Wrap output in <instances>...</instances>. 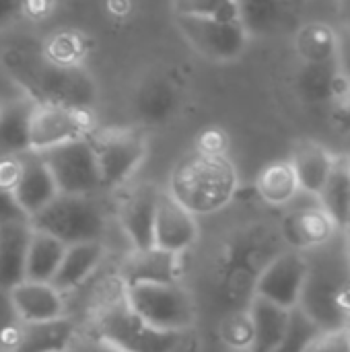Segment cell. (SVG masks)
Wrapping results in <instances>:
<instances>
[{
	"mask_svg": "<svg viewBox=\"0 0 350 352\" xmlns=\"http://www.w3.org/2000/svg\"><path fill=\"white\" fill-rule=\"evenodd\" d=\"M0 68L31 103L95 109L99 87L85 66H66L50 60L35 45H6L0 52Z\"/></svg>",
	"mask_w": 350,
	"mask_h": 352,
	"instance_id": "6da1fadb",
	"label": "cell"
},
{
	"mask_svg": "<svg viewBox=\"0 0 350 352\" xmlns=\"http://www.w3.org/2000/svg\"><path fill=\"white\" fill-rule=\"evenodd\" d=\"M307 280L299 309L320 330L342 328L350 314V250L347 231H338L328 243L303 252Z\"/></svg>",
	"mask_w": 350,
	"mask_h": 352,
	"instance_id": "7a4b0ae2",
	"label": "cell"
},
{
	"mask_svg": "<svg viewBox=\"0 0 350 352\" xmlns=\"http://www.w3.org/2000/svg\"><path fill=\"white\" fill-rule=\"evenodd\" d=\"M239 190V173L227 155L200 148L184 155L169 175L167 192L196 217L227 208Z\"/></svg>",
	"mask_w": 350,
	"mask_h": 352,
	"instance_id": "3957f363",
	"label": "cell"
},
{
	"mask_svg": "<svg viewBox=\"0 0 350 352\" xmlns=\"http://www.w3.org/2000/svg\"><path fill=\"white\" fill-rule=\"evenodd\" d=\"M93 332L120 352H171L186 334L163 332L144 322L126 301L124 285L93 318Z\"/></svg>",
	"mask_w": 350,
	"mask_h": 352,
	"instance_id": "277c9868",
	"label": "cell"
},
{
	"mask_svg": "<svg viewBox=\"0 0 350 352\" xmlns=\"http://www.w3.org/2000/svg\"><path fill=\"white\" fill-rule=\"evenodd\" d=\"M29 223L33 229L50 233L66 245L103 241L107 231V217L97 196L58 194Z\"/></svg>",
	"mask_w": 350,
	"mask_h": 352,
	"instance_id": "5b68a950",
	"label": "cell"
},
{
	"mask_svg": "<svg viewBox=\"0 0 350 352\" xmlns=\"http://www.w3.org/2000/svg\"><path fill=\"white\" fill-rule=\"evenodd\" d=\"M186 80L169 66H149L132 85L130 111L136 126L157 128L173 122L186 107Z\"/></svg>",
	"mask_w": 350,
	"mask_h": 352,
	"instance_id": "8992f818",
	"label": "cell"
},
{
	"mask_svg": "<svg viewBox=\"0 0 350 352\" xmlns=\"http://www.w3.org/2000/svg\"><path fill=\"white\" fill-rule=\"evenodd\" d=\"M103 190L130 184L149 155V136L142 126H109L91 134Z\"/></svg>",
	"mask_w": 350,
	"mask_h": 352,
	"instance_id": "52a82bcc",
	"label": "cell"
},
{
	"mask_svg": "<svg viewBox=\"0 0 350 352\" xmlns=\"http://www.w3.org/2000/svg\"><path fill=\"white\" fill-rule=\"evenodd\" d=\"M128 305L153 328L188 334L196 322V305L184 285H132L124 287Z\"/></svg>",
	"mask_w": 350,
	"mask_h": 352,
	"instance_id": "ba28073f",
	"label": "cell"
},
{
	"mask_svg": "<svg viewBox=\"0 0 350 352\" xmlns=\"http://www.w3.org/2000/svg\"><path fill=\"white\" fill-rule=\"evenodd\" d=\"M175 27L198 56L215 64L237 62L252 43V35L241 21L175 14Z\"/></svg>",
	"mask_w": 350,
	"mask_h": 352,
	"instance_id": "9c48e42d",
	"label": "cell"
},
{
	"mask_svg": "<svg viewBox=\"0 0 350 352\" xmlns=\"http://www.w3.org/2000/svg\"><path fill=\"white\" fill-rule=\"evenodd\" d=\"M39 155L50 167L60 194L99 196L103 192V179L91 136L50 148Z\"/></svg>",
	"mask_w": 350,
	"mask_h": 352,
	"instance_id": "30bf717a",
	"label": "cell"
},
{
	"mask_svg": "<svg viewBox=\"0 0 350 352\" xmlns=\"http://www.w3.org/2000/svg\"><path fill=\"white\" fill-rule=\"evenodd\" d=\"M93 132L95 116L91 109L33 103L29 120V148L33 153H45L50 148L89 138Z\"/></svg>",
	"mask_w": 350,
	"mask_h": 352,
	"instance_id": "8fae6325",
	"label": "cell"
},
{
	"mask_svg": "<svg viewBox=\"0 0 350 352\" xmlns=\"http://www.w3.org/2000/svg\"><path fill=\"white\" fill-rule=\"evenodd\" d=\"M307 280V258L303 252L287 250L276 254L258 274L254 297H262L289 311L301 305Z\"/></svg>",
	"mask_w": 350,
	"mask_h": 352,
	"instance_id": "7c38bea8",
	"label": "cell"
},
{
	"mask_svg": "<svg viewBox=\"0 0 350 352\" xmlns=\"http://www.w3.org/2000/svg\"><path fill=\"white\" fill-rule=\"evenodd\" d=\"M161 194L163 188L155 184H136L118 200L116 217L132 250L155 248V223Z\"/></svg>",
	"mask_w": 350,
	"mask_h": 352,
	"instance_id": "4fadbf2b",
	"label": "cell"
},
{
	"mask_svg": "<svg viewBox=\"0 0 350 352\" xmlns=\"http://www.w3.org/2000/svg\"><path fill=\"white\" fill-rule=\"evenodd\" d=\"M338 231L342 229L330 217V212L320 204V198L314 200L311 204L289 210L281 221L283 241L295 252L316 250L328 243L330 239H334Z\"/></svg>",
	"mask_w": 350,
	"mask_h": 352,
	"instance_id": "5bb4252c",
	"label": "cell"
},
{
	"mask_svg": "<svg viewBox=\"0 0 350 352\" xmlns=\"http://www.w3.org/2000/svg\"><path fill=\"white\" fill-rule=\"evenodd\" d=\"M340 60L332 62H297L291 74V87L303 105H332L344 87Z\"/></svg>",
	"mask_w": 350,
	"mask_h": 352,
	"instance_id": "9a60e30c",
	"label": "cell"
},
{
	"mask_svg": "<svg viewBox=\"0 0 350 352\" xmlns=\"http://www.w3.org/2000/svg\"><path fill=\"white\" fill-rule=\"evenodd\" d=\"M184 256L159 248L132 250L124 260L118 278L124 287L132 285H179L184 278Z\"/></svg>",
	"mask_w": 350,
	"mask_h": 352,
	"instance_id": "2e32d148",
	"label": "cell"
},
{
	"mask_svg": "<svg viewBox=\"0 0 350 352\" xmlns=\"http://www.w3.org/2000/svg\"><path fill=\"white\" fill-rule=\"evenodd\" d=\"M200 237L196 214L163 190L155 223V248L184 256Z\"/></svg>",
	"mask_w": 350,
	"mask_h": 352,
	"instance_id": "e0dca14e",
	"label": "cell"
},
{
	"mask_svg": "<svg viewBox=\"0 0 350 352\" xmlns=\"http://www.w3.org/2000/svg\"><path fill=\"white\" fill-rule=\"evenodd\" d=\"M60 194L56 179L45 165L43 157L39 153H25V163H23V173L21 179L12 192L19 208L25 212L27 219H33L39 214L56 196Z\"/></svg>",
	"mask_w": 350,
	"mask_h": 352,
	"instance_id": "ac0fdd59",
	"label": "cell"
},
{
	"mask_svg": "<svg viewBox=\"0 0 350 352\" xmlns=\"http://www.w3.org/2000/svg\"><path fill=\"white\" fill-rule=\"evenodd\" d=\"M289 161L297 173L301 190L320 198L328 179L334 173L338 157L326 144L311 140V138H303V140L295 142Z\"/></svg>",
	"mask_w": 350,
	"mask_h": 352,
	"instance_id": "d6986e66",
	"label": "cell"
},
{
	"mask_svg": "<svg viewBox=\"0 0 350 352\" xmlns=\"http://www.w3.org/2000/svg\"><path fill=\"white\" fill-rule=\"evenodd\" d=\"M12 305L25 324L50 322L66 316V299L52 283L23 280L10 291Z\"/></svg>",
	"mask_w": 350,
	"mask_h": 352,
	"instance_id": "ffe728a7",
	"label": "cell"
},
{
	"mask_svg": "<svg viewBox=\"0 0 350 352\" xmlns=\"http://www.w3.org/2000/svg\"><path fill=\"white\" fill-rule=\"evenodd\" d=\"M31 233L29 219L0 225V291H10L25 280Z\"/></svg>",
	"mask_w": 350,
	"mask_h": 352,
	"instance_id": "44dd1931",
	"label": "cell"
},
{
	"mask_svg": "<svg viewBox=\"0 0 350 352\" xmlns=\"http://www.w3.org/2000/svg\"><path fill=\"white\" fill-rule=\"evenodd\" d=\"M103 258H105L103 241H85V243L68 245L52 285L64 295L83 287L99 270Z\"/></svg>",
	"mask_w": 350,
	"mask_h": 352,
	"instance_id": "7402d4cb",
	"label": "cell"
},
{
	"mask_svg": "<svg viewBox=\"0 0 350 352\" xmlns=\"http://www.w3.org/2000/svg\"><path fill=\"white\" fill-rule=\"evenodd\" d=\"M293 50L297 62H332L340 54V29L326 21H307L295 29Z\"/></svg>",
	"mask_w": 350,
	"mask_h": 352,
	"instance_id": "603a6c76",
	"label": "cell"
},
{
	"mask_svg": "<svg viewBox=\"0 0 350 352\" xmlns=\"http://www.w3.org/2000/svg\"><path fill=\"white\" fill-rule=\"evenodd\" d=\"M254 324V344L250 352H274L291 326L293 311L278 307L262 297H252L248 307Z\"/></svg>",
	"mask_w": 350,
	"mask_h": 352,
	"instance_id": "cb8c5ba5",
	"label": "cell"
},
{
	"mask_svg": "<svg viewBox=\"0 0 350 352\" xmlns=\"http://www.w3.org/2000/svg\"><path fill=\"white\" fill-rule=\"evenodd\" d=\"M293 8L289 0H237L239 21L252 39L278 35L287 29Z\"/></svg>",
	"mask_w": 350,
	"mask_h": 352,
	"instance_id": "d4e9b609",
	"label": "cell"
},
{
	"mask_svg": "<svg viewBox=\"0 0 350 352\" xmlns=\"http://www.w3.org/2000/svg\"><path fill=\"white\" fill-rule=\"evenodd\" d=\"M76 336L78 328L68 316L50 322L25 324L23 340L17 352H68Z\"/></svg>",
	"mask_w": 350,
	"mask_h": 352,
	"instance_id": "484cf974",
	"label": "cell"
},
{
	"mask_svg": "<svg viewBox=\"0 0 350 352\" xmlns=\"http://www.w3.org/2000/svg\"><path fill=\"white\" fill-rule=\"evenodd\" d=\"M256 192L268 206H289L303 190L291 161H272L258 173Z\"/></svg>",
	"mask_w": 350,
	"mask_h": 352,
	"instance_id": "4316f807",
	"label": "cell"
},
{
	"mask_svg": "<svg viewBox=\"0 0 350 352\" xmlns=\"http://www.w3.org/2000/svg\"><path fill=\"white\" fill-rule=\"evenodd\" d=\"M66 243L60 241L58 237L33 229L29 250H27V272L25 280H35V283H52L62 258L66 254Z\"/></svg>",
	"mask_w": 350,
	"mask_h": 352,
	"instance_id": "83f0119b",
	"label": "cell"
},
{
	"mask_svg": "<svg viewBox=\"0 0 350 352\" xmlns=\"http://www.w3.org/2000/svg\"><path fill=\"white\" fill-rule=\"evenodd\" d=\"M33 103L27 97L4 103L0 116V157L29 153V120Z\"/></svg>",
	"mask_w": 350,
	"mask_h": 352,
	"instance_id": "f1b7e54d",
	"label": "cell"
},
{
	"mask_svg": "<svg viewBox=\"0 0 350 352\" xmlns=\"http://www.w3.org/2000/svg\"><path fill=\"white\" fill-rule=\"evenodd\" d=\"M320 204L330 212L342 231L350 227V161L349 157H338L332 177L328 179L324 192L320 194Z\"/></svg>",
	"mask_w": 350,
	"mask_h": 352,
	"instance_id": "f546056e",
	"label": "cell"
},
{
	"mask_svg": "<svg viewBox=\"0 0 350 352\" xmlns=\"http://www.w3.org/2000/svg\"><path fill=\"white\" fill-rule=\"evenodd\" d=\"M39 47L50 60L66 66H85V58L89 54V41L76 29H58L47 35Z\"/></svg>",
	"mask_w": 350,
	"mask_h": 352,
	"instance_id": "4dcf8cb0",
	"label": "cell"
},
{
	"mask_svg": "<svg viewBox=\"0 0 350 352\" xmlns=\"http://www.w3.org/2000/svg\"><path fill=\"white\" fill-rule=\"evenodd\" d=\"M173 10L177 16L239 21L237 0H173Z\"/></svg>",
	"mask_w": 350,
	"mask_h": 352,
	"instance_id": "1f68e13d",
	"label": "cell"
},
{
	"mask_svg": "<svg viewBox=\"0 0 350 352\" xmlns=\"http://www.w3.org/2000/svg\"><path fill=\"white\" fill-rule=\"evenodd\" d=\"M25 322L19 318L10 293L0 291V352H17L23 340Z\"/></svg>",
	"mask_w": 350,
	"mask_h": 352,
	"instance_id": "d6a6232c",
	"label": "cell"
},
{
	"mask_svg": "<svg viewBox=\"0 0 350 352\" xmlns=\"http://www.w3.org/2000/svg\"><path fill=\"white\" fill-rule=\"evenodd\" d=\"M221 340L237 352H250L254 344V324L250 311H237L221 324Z\"/></svg>",
	"mask_w": 350,
	"mask_h": 352,
	"instance_id": "836d02e7",
	"label": "cell"
},
{
	"mask_svg": "<svg viewBox=\"0 0 350 352\" xmlns=\"http://www.w3.org/2000/svg\"><path fill=\"white\" fill-rule=\"evenodd\" d=\"M318 332H320V328L314 324V320L297 307V309H293L287 336L283 338L281 346L274 352H305L309 342L318 336Z\"/></svg>",
	"mask_w": 350,
	"mask_h": 352,
	"instance_id": "e575fe53",
	"label": "cell"
},
{
	"mask_svg": "<svg viewBox=\"0 0 350 352\" xmlns=\"http://www.w3.org/2000/svg\"><path fill=\"white\" fill-rule=\"evenodd\" d=\"M305 352H350V338L342 328L320 330Z\"/></svg>",
	"mask_w": 350,
	"mask_h": 352,
	"instance_id": "d590c367",
	"label": "cell"
},
{
	"mask_svg": "<svg viewBox=\"0 0 350 352\" xmlns=\"http://www.w3.org/2000/svg\"><path fill=\"white\" fill-rule=\"evenodd\" d=\"M25 155H2L0 157V190L12 194L21 173H23Z\"/></svg>",
	"mask_w": 350,
	"mask_h": 352,
	"instance_id": "8d00e7d4",
	"label": "cell"
},
{
	"mask_svg": "<svg viewBox=\"0 0 350 352\" xmlns=\"http://www.w3.org/2000/svg\"><path fill=\"white\" fill-rule=\"evenodd\" d=\"M330 120L332 126L340 132V134H350V78L344 80L342 91L338 93L336 101L330 105Z\"/></svg>",
	"mask_w": 350,
	"mask_h": 352,
	"instance_id": "74e56055",
	"label": "cell"
},
{
	"mask_svg": "<svg viewBox=\"0 0 350 352\" xmlns=\"http://www.w3.org/2000/svg\"><path fill=\"white\" fill-rule=\"evenodd\" d=\"M68 352H120L116 346H111L109 342H105L103 338H99L95 332L89 334H80L74 338V342L70 344Z\"/></svg>",
	"mask_w": 350,
	"mask_h": 352,
	"instance_id": "f35d334b",
	"label": "cell"
},
{
	"mask_svg": "<svg viewBox=\"0 0 350 352\" xmlns=\"http://www.w3.org/2000/svg\"><path fill=\"white\" fill-rule=\"evenodd\" d=\"M196 148L204 151V153H212V155H227V136L223 134V130L219 128H210L206 132H202V136H198V144Z\"/></svg>",
	"mask_w": 350,
	"mask_h": 352,
	"instance_id": "ab89813d",
	"label": "cell"
},
{
	"mask_svg": "<svg viewBox=\"0 0 350 352\" xmlns=\"http://www.w3.org/2000/svg\"><path fill=\"white\" fill-rule=\"evenodd\" d=\"M23 0H0V33L23 19Z\"/></svg>",
	"mask_w": 350,
	"mask_h": 352,
	"instance_id": "60d3db41",
	"label": "cell"
},
{
	"mask_svg": "<svg viewBox=\"0 0 350 352\" xmlns=\"http://www.w3.org/2000/svg\"><path fill=\"white\" fill-rule=\"evenodd\" d=\"M25 212L19 208L17 200L12 194L0 190V225L10 223V221H25Z\"/></svg>",
	"mask_w": 350,
	"mask_h": 352,
	"instance_id": "b9f144b4",
	"label": "cell"
},
{
	"mask_svg": "<svg viewBox=\"0 0 350 352\" xmlns=\"http://www.w3.org/2000/svg\"><path fill=\"white\" fill-rule=\"evenodd\" d=\"M338 60H340V68H342L344 76L350 78V29H347V27L340 29V54H338Z\"/></svg>",
	"mask_w": 350,
	"mask_h": 352,
	"instance_id": "7bdbcfd3",
	"label": "cell"
},
{
	"mask_svg": "<svg viewBox=\"0 0 350 352\" xmlns=\"http://www.w3.org/2000/svg\"><path fill=\"white\" fill-rule=\"evenodd\" d=\"M171 352H196V346L192 344V340H190L188 336H184V340H182Z\"/></svg>",
	"mask_w": 350,
	"mask_h": 352,
	"instance_id": "ee69618b",
	"label": "cell"
},
{
	"mask_svg": "<svg viewBox=\"0 0 350 352\" xmlns=\"http://www.w3.org/2000/svg\"><path fill=\"white\" fill-rule=\"evenodd\" d=\"M338 4H340V12H342V16H344V19H349L350 16V0H338Z\"/></svg>",
	"mask_w": 350,
	"mask_h": 352,
	"instance_id": "f6af8a7d",
	"label": "cell"
},
{
	"mask_svg": "<svg viewBox=\"0 0 350 352\" xmlns=\"http://www.w3.org/2000/svg\"><path fill=\"white\" fill-rule=\"evenodd\" d=\"M342 330L347 332V336L350 338V314L347 316V320H344V324H342Z\"/></svg>",
	"mask_w": 350,
	"mask_h": 352,
	"instance_id": "bcb514c9",
	"label": "cell"
},
{
	"mask_svg": "<svg viewBox=\"0 0 350 352\" xmlns=\"http://www.w3.org/2000/svg\"><path fill=\"white\" fill-rule=\"evenodd\" d=\"M289 2H291V4H293L295 8H297V6H301L303 2H307V0H289Z\"/></svg>",
	"mask_w": 350,
	"mask_h": 352,
	"instance_id": "7dc6e473",
	"label": "cell"
},
{
	"mask_svg": "<svg viewBox=\"0 0 350 352\" xmlns=\"http://www.w3.org/2000/svg\"><path fill=\"white\" fill-rule=\"evenodd\" d=\"M344 27H347V29H350V16H349V19H347V23H344Z\"/></svg>",
	"mask_w": 350,
	"mask_h": 352,
	"instance_id": "c3c4849f",
	"label": "cell"
},
{
	"mask_svg": "<svg viewBox=\"0 0 350 352\" xmlns=\"http://www.w3.org/2000/svg\"><path fill=\"white\" fill-rule=\"evenodd\" d=\"M347 235H349V250H350V227L347 229Z\"/></svg>",
	"mask_w": 350,
	"mask_h": 352,
	"instance_id": "681fc988",
	"label": "cell"
},
{
	"mask_svg": "<svg viewBox=\"0 0 350 352\" xmlns=\"http://www.w3.org/2000/svg\"><path fill=\"white\" fill-rule=\"evenodd\" d=\"M2 107H4V103L0 101V116H2Z\"/></svg>",
	"mask_w": 350,
	"mask_h": 352,
	"instance_id": "f907efd6",
	"label": "cell"
},
{
	"mask_svg": "<svg viewBox=\"0 0 350 352\" xmlns=\"http://www.w3.org/2000/svg\"><path fill=\"white\" fill-rule=\"evenodd\" d=\"M54 2H56V4H60V2H62V0H54Z\"/></svg>",
	"mask_w": 350,
	"mask_h": 352,
	"instance_id": "816d5d0a",
	"label": "cell"
}]
</instances>
